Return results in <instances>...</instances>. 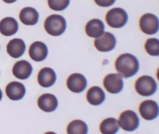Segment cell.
Listing matches in <instances>:
<instances>
[{"label": "cell", "mask_w": 159, "mask_h": 134, "mask_svg": "<svg viewBox=\"0 0 159 134\" xmlns=\"http://www.w3.org/2000/svg\"><path fill=\"white\" fill-rule=\"evenodd\" d=\"M98 6L107 7L112 6L116 2V0H94Z\"/></svg>", "instance_id": "obj_25"}, {"label": "cell", "mask_w": 159, "mask_h": 134, "mask_svg": "<svg viewBox=\"0 0 159 134\" xmlns=\"http://www.w3.org/2000/svg\"><path fill=\"white\" fill-rule=\"evenodd\" d=\"M37 80L39 84L41 87L44 88L50 87L56 82V73L52 68L44 67L39 71Z\"/></svg>", "instance_id": "obj_12"}, {"label": "cell", "mask_w": 159, "mask_h": 134, "mask_svg": "<svg viewBox=\"0 0 159 134\" xmlns=\"http://www.w3.org/2000/svg\"><path fill=\"white\" fill-rule=\"evenodd\" d=\"M39 108L45 112H51L58 107V100L57 97L52 94H44L38 99L37 101Z\"/></svg>", "instance_id": "obj_14"}, {"label": "cell", "mask_w": 159, "mask_h": 134, "mask_svg": "<svg viewBox=\"0 0 159 134\" xmlns=\"http://www.w3.org/2000/svg\"><path fill=\"white\" fill-rule=\"evenodd\" d=\"M103 86L110 93L117 94L123 89V81L119 74H109L103 79Z\"/></svg>", "instance_id": "obj_8"}, {"label": "cell", "mask_w": 159, "mask_h": 134, "mask_svg": "<svg viewBox=\"0 0 159 134\" xmlns=\"http://www.w3.org/2000/svg\"><path fill=\"white\" fill-rule=\"evenodd\" d=\"M135 89L138 94L144 97L154 95L157 89V84L152 77L143 76L139 77L135 83Z\"/></svg>", "instance_id": "obj_3"}, {"label": "cell", "mask_w": 159, "mask_h": 134, "mask_svg": "<svg viewBox=\"0 0 159 134\" xmlns=\"http://www.w3.org/2000/svg\"><path fill=\"white\" fill-rule=\"evenodd\" d=\"M94 45L99 51L102 52H110L116 46V38L113 34L106 32L100 37L95 40Z\"/></svg>", "instance_id": "obj_7"}, {"label": "cell", "mask_w": 159, "mask_h": 134, "mask_svg": "<svg viewBox=\"0 0 159 134\" xmlns=\"http://www.w3.org/2000/svg\"><path fill=\"white\" fill-rule=\"evenodd\" d=\"M116 68L121 76L129 78L136 75L139 69V63L135 56L128 53L123 54L117 58Z\"/></svg>", "instance_id": "obj_1"}, {"label": "cell", "mask_w": 159, "mask_h": 134, "mask_svg": "<svg viewBox=\"0 0 159 134\" xmlns=\"http://www.w3.org/2000/svg\"><path fill=\"white\" fill-rule=\"evenodd\" d=\"M67 133L68 134H86L88 133V126L82 120H74L68 124Z\"/></svg>", "instance_id": "obj_22"}, {"label": "cell", "mask_w": 159, "mask_h": 134, "mask_svg": "<svg viewBox=\"0 0 159 134\" xmlns=\"http://www.w3.org/2000/svg\"><path fill=\"white\" fill-rule=\"evenodd\" d=\"M66 85L69 90L75 93H82L87 87L86 77L80 73H74L67 79Z\"/></svg>", "instance_id": "obj_10"}, {"label": "cell", "mask_w": 159, "mask_h": 134, "mask_svg": "<svg viewBox=\"0 0 159 134\" xmlns=\"http://www.w3.org/2000/svg\"><path fill=\"white\" fill-rule=\"evenodd\" d=\"M3 1L4 2H6V3H12L16 2L17 0H3Z\"/></svg>", "instance_id": "obj_26"}, {"label": "cell", "mask_w": 159, "mask_h": 134, "mask_svg": "<svg viewBox=\"0 0 159 134\" xmlns=\"http://www.w3.org/2000/svg\"><path fill=\"white\" fill-rule=\"evenodd\" d=\"M48 48L44 43L42 42H34L29 48V54L33 60L35 62H42L48 56Z\"/></svg>", "instance_id": "obj_11"}, {"label": "cell", "mask_w": 159, "mask_h": 134, "mask_svg": "<svg viewBox=\"0 0 159 134\" xmlns=\"http://www.w3.org/2000/svg\"><path fill=\"white\" fill-rule=\"evenodd\" d=\"M48 4L53 11H61L68 7L70 0H48Z\"/></svg>", "instance_id": "obj_24"}, {"label": "cell", "mask_w": 159, "mask_h": 134, "mask_svg": "<svg viewBox=\"0 0 159 134\" xmlns=\"http://www.w3.org/2000/svg\"><path fill=\"white\" fill-rule=\"evenodd\" d=\"M12 71L13 76L16 78L21 80H25L32 74L33 67L29 62L26 60H21L14 64Z\"/></svg>", "instance_id": "obj_13"}, {"label": "cell", "mask_w": 159, "mask_h": 134, "mask_svg": "<svg viewBox=\"0 0 159 134\" xmlns=\"http://www.w3.org/2000/svg\"><path fill=\"white\" fill-rule=\"evenodd\" d=\"M103 23L101 20L93 19L88 21L86 25V32L87 35L92 38H99L104 33Z\"/></svg>", "instance_id": "obj_17"}, {"label": "cell", "mask_w": 159, "mask_h": 134, "mask_svg": "<svg viewBox=\"0 0 159 134\" xmlns=\"http://www.w3.org/2000/svg\"><path fill=\"white\" fill-rule=\"evenodd\" d=\"M39 13L35 9L31 7L23 8L19 13V19L25 25H34L39 21Z\"/></svg>", "instance_id": "obj_19"}, {"label": "cell", "mask_w": 159, "mask_h": 134, "mask_svg": "<svg viewBox=\"0 0 159 134\" xmlns=\"http://www.w3.org/2000/svg\"><path fill=\"white\" fill-rule=\"evenodd\" d=\"M139 112L141 116L147 120H152L158 116V105L157 102L147 100L141 103Z\"/></svg>", "instance_id": "obj_9"}, {"label": "cell", "mask_w": 159, "mask_h": 134, "mask_svg": "<svg viewBox=\"0 0 159 134\" xmlns=\"http://www.w3.org/2000/svg\"><path fill=\"white\" fill-rule=\"evenodd\" d=\"M99 130L103 134L116 133L119 130L118 120L113 118H106L101 123Z\"/></svg>", "instance_id": "obj_21"}, {"label": "cell", "mask_w": 159, "mask_h": 134, "mask_svg": "<svg viewBox=\"0 0 159 134\" xmlns=\"http://www.w3.org/2000/svg\"><path fill=\"white\" fill-rule=\"evenodd\" d=\"M87 101L92 105L98 106L106 99V94L102 89L98 86L92 87L88 90L86 95Z\"/></svg>", "instance_id": "obj_20"}, {"label": "cell", "mask_w": 159, "mask_h": 134, "mask_svg": "<svg viewBox=\"0 0 159 134\" xmlns=\"http://www.w3.org/2000/svg\"><path fill=\"white\" fill-rule=\"evenodd\" d=\"M139 25L144 33L149 35L156 34L159 28L158 19L152 13H146L141 17Z\"/></svg>", "instance_id": "obj_6"}, {"label": "cell", "mask_w": 159, "mask_h": 134, "mask_svg": "<svg viewBox=\"0 0 159 134\" xmlns=\"http://www.w3.org/2000/svg\"><path fill=\"white\" fill-rule=\"evenodd\" d=\"M25 44L23 40L20 38H14L11 40L7 46V52L9 55L13 58L21 57L25 53Z\"/></svg>", "instance_id": "obj_16"}, {"label": "cell", "mask_w": 159, "mask_h": 134, "mask_svg": "<svg viewBox=\"0 0 159 134\" xmlns=\"http://www.w3.org/2000/svg\"><path fill=\"white\" fill-rule=\"evenodd\" d=\"M119 127L127 132L135 131L139 126V118L132 110H126L121 114L118 121Z\"/></svg>", "instance_id": "obj_5"}, {"label": "cell", "mask_w": 159, "mask_h": 134, "mask_svg": "<svg viewBox=\"0 0 159 134\" xmlns=\"http://www.w3.org/2000/svg\"><path fill=\"white\" fill-rule=\"evenodd\" d=\"M6 93L7 97L11 101H19L25 95L26 89L21 83L13 81L7 85Z\"/></svg>", "instance_id": "obj_15"}, {"label": "cell", "mask_w": 159, "mask_h": 134, "mask_svg": "<svg viewBox=\"0 0 159 134\" xmlns=\"http://www.w3.org/2000/svg\"><path fill=\"white\" fill-rule=\"evenodd\" d=\"M147 52L152 56L159 55V41L157 38H148L145 46Z\"/></svg>", "instance_id": "obj_23"}, {"label": "cell", "mask_w": 159, "mask_h": 134, "mask_svg": "<svg viewBox=\"0 0 159 134\" xmlns=\"http://www.w3.org/2000/svg\"><path fill=\"white\" fill-rule=\"evenodd\" d=\"M106 20L108 25L112 28H121L128 21V15L121 8H113L107 13Z\"/></svg>", "instance_id": "obj_4"}, {"label": "cell", "mask_w": 159, "mask_h": 134, "mask_svg": "<svg viewBox=\"0 0 159 134\" xmlns=\"http://www.w3.org/2000/svg\"><path fill=\"white\" fill-rule=\"evenodd\" d=\"M44 27L50 35L58 37L65 32L66 21L64 17L60 15H52L46 19Z\"/></svg>", "instance_id": "obj_2"}, {"label": "cell", "mask_w": 159, "mask_h": 134, "mask_svg": "<svg viewBox=\"0 0 159 134\" xmlns=\"http://www.w3.org/2000/svg\"><path fill=\"white\" fill-rule=\"evenodd\" d=\"M2 96H3L2 91L1 89H0V101H1V100L2 99Z\"/></svg>", "instance_id": "obj_27"}, {"label": "cell", "mask_w": 159, "mask_h": 134, "mask_svg": "<svg viewBox=\"0 0 159 134\" xmlns=\"http://www.w3.org/2000/svg\"><path fill=\"white\" fill-rule=\"evenodd\" d=\"M18 23L13 17H6L0 21V32L4 36H12L18 31Z\"/></svg>", "instance_id": "obj_18"}]
</instances>
